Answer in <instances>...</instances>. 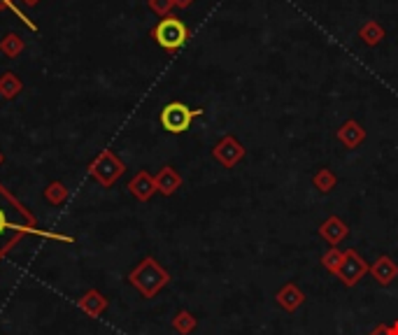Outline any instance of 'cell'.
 I'll return each instance as SVG.
<instances>
[{
    "label": "cell",
    "mask_w": 398,
    "mask_h": 335,
    "mask_svg": "<svg viewBox=\"0 0 398 335\" xmlns=\"http://www.w3.org/2000/svg\"><path fill=\"white\" fill-rule=\"evenodd\" d=\"M368 335H394L392 324H379V326H375V329L370 331Z\"/></svg>",
    "instance_id": "obj_19"
},
{
    "label": "cell",
    "mask_w": 398,
    "mask_h": 335,
    "mask_svg": "<svg viewBox=\"0 0 398 335\" xmlns=\"http://www.w3.org/2000/svg\"><path fill=\"white\" fill-rule=\"evenodd\" d=\"M392 331H394V335H398V319H396V321L392 324Z\"/></svg>",
    "instance_id": "obj_20"
},
{
    "label": "cell",
    "mask_w": 398,
    "mask_h": 335,
    "mask_svg": "<svg viewBox=\"0 0 398 335\" xmlns=\"http://www.w3.org/2000/svg\"><path fill=\"white\" fill-rule=\"evenodd\" d=\"M172 329H175L179 335H189L198 329V319L189 310H179L175 317H172Z\"/></svg>",
    "instance_id": "obj_15"
},
{
    "label": "cell",
    "mask_w": 398,
    "mask_h": 335,
    "mask_svg": "<svg viewBox=\"0 0 398 335\" xmlns=\"http://www.w3.org/2000/svg\"><path fill=\"white\" fill-rule=\"evenodd\" d=\"M212 154H214V159H217V161L221 163V166L233 168L242 156H245V149H242V144L236 140V137L226 135V137H224V140L217 144V147L212 149Z\"/></svg>",
    "instance_id": "obj_8"
},
{
    "label": "cell",
    "mask_w": 398,
    "mask_h": 335,
    "mask_svg": "<svg viewBox=\"0 0 398 335\" xmlns=\"http://www.w3.org/2000/svg\"><path fill=\"white\" fill-rule=\"evenodd\" d=\"M201 115V110H192L184 102H168L166 107L161 110V126L166 128L168 133L172 135H179L189 131V126H192L194 117Z\"/></svg>",
    "instance_id": "obj_4"
},
{
    "label": "cell",
    "mask_w": 398,
    "mask_h": 335,
    "mask_svg": "<svg viewBox=\"0 0 398 335\" xmlns=\"http://www.w3.org/2000/svg\"><path fill=\"white\" fill-rule=\"evenodd\" d=\"M108 305H110V300L103 296L98 289H89L80 300H77V307H80L86 317H91V319H96V317L105 312Z\"/></svg>",
    "instance_id": "obj_11"
},
{
    "label": "cell",
    "mask_w": 398,
    "mask_h": 335,
    "mask_svg": "<svg viewBox=\"0 0 398 335\" xmlns=\"http://www.w3.org/2000/svg\"><path fill=\"white\" fill-rule=\"evenodd\" d=\"M28 233H38L49 240H61V243H75L73 238L38 230V219L0 186V261H3V256L10 252L16 243H21Z\"/></svg>",
    "instance_id": "obj_1"
},
{
    "label": "cell",
    "mask_w": 398,
    "mask_h": 335,
    "mask_svg": "<svg viewBox=\"0 0 398 335\" xmlns=\"http://www.w3.org/2000/svg\"><path fill=\"white\" fill-rule=\"evenodd\" d=\"M368 275L377 282L379 287H389L394 280H398V263L392 259V256L382 254V256H377L373 263H370Z\"/></svg>",
    "instance_id": "obj_6"
},
{
    "label": "cell",
    "mask_w": 398,
    "mask_h": 335,
    "mask_svg": "<svg viewBox=\"0 0 398 335\" xmlns=\"http://www.w3.org/2000/svg\"><path fill=\"white\" fill-rule=\"evenodd\" d=\"M347 235H350V226L340 217H335V214L319 223V238L331 247H338L342 240H347Z\"/></svg>",
    "instance_id": "obj_7"
},
{
    "label": "cell",
    "mask_w": 398,
    "mask_h": 335,
    "mask_svg": "<svg viewBox=\"0 0 398 335\" xmlns=\"http://www.w3.org/2000/svg\"><path fill=\"white\" fill-rule=\"evenodd\" d=\"M275 303L287 314H293L296 310H300L303 303H305V294L298 289V285H293V282H287L278 294H275Z\"/></svg>",
    "instance_id": "obj_9"
},
{
    "label": "cell",
    "mask_w": 398,
    "mask_h": 335,
    "mask_svg": "<svg viewBox=\"0 0 398 335\" xmlns=\"http://www.w3.org/2000/svg\"><path fill=\"white\" fill-rule=\"evenodd\" d=\"M315 186H317L322 193H331L333 186H335V175H333L328 168H322V170H319V173L315 175Z\"/></svg>",
    "instance_id": "obj_17"
},
{
    "label": "cell",
    "mask_w": 398,
    "mask_h": 335,
    "mask_svg": "<svg viewBox=\"0 0 398 335\" xmlns=\"http://www.w3.org/2000/svg\"><path fill=\"white\" fill-rule=\"evenodd\" d=\"M368 270H370V263L363 259L357 249H345V259H342L340 270L335 272V277L340 280L342 287L352 289V287H357L363 277H366Z\"/></svg>",
    "instance_id": "obj_5"
},
{
    "label": "cell",
    "mask_w": 398,
    "mask_h": 335,
    "mask_svg": "<svg viewBox=\"0 0 398 335\" xmlns=\"http://www.w3.org/2000/svg\"><path fill=\"white\" fill-rule=\"evenodd\" d=\"M128 282H131L145 298H154L170 285V272L163 268L154 256H145V259L128 272Z\"/></svg>",
    "instance_id": "obj_2"
},
{
    "label": "cell",
    "mask_w": 398,
    "mask_h": 335,
    "mask_svg": "<svg viewBox=\"0 0 398 335\" xmlns=\"http://www.w3.org/2000/svg\"><path fill=\"white\" fill-rule=\"evenodd\" d=\"M47 201L54 203V205L63 203L66 201V188H63V184H58V182L49 184V188H47Z\"/></svg>",
    "instance_id": "obj_18"
},
{
    "label": "cell",
    "mask_w": 398,
    "mask_h": 335,
    "mask_svg": "<svg viewBox=\"0 0 398 335\" xmlns=\"http://www.w3.org/2000/svg\"><path fill=\"white\" fill-rule=\"evenodd\" d=\"M157 45L163 47L166 51H177L184 42L189 40V28L184 21L177 19V16H166L157 23V28L152 31Z\"/></svg>",
    "instance_id": "obj_3"
},
{
    "label": "cell",
    "mask_w": 398,
    "mask_h": 335,
    "mask_svg": "<svg viewBox=\"0 0 398 335\" xmlns=\"http://www.w3.org/2000/svg\"><path fill=\"white\" fill-rule=\"evenodd\" d=\"M154 182H157V191H161L163 196H172L179 188L182 179H179V175L172 168H163Z\"/></svg>",
    "instance_id": "obj_14"
},
{
    "label": "cell",
    "mask_w": 398,
    "mask_h": 335,
    "mask_svg": "<svg viewBox=\"0 0 398 335\" xmlns=\"http://www.w3.org/2000/svg\"><path fill=\"white\" fill-rule=\"evenodd\" d=\"M154 191H157V182L147 175V173H140L133 182H131V193L135 196L137 201H150Z\"/></svg>",
    "instance_id": "obj_13"
},
{
    "label": "cell",
    "mask_w": 398,
    "mask_h": 335,
    "mask_svg": "<svg viewBox=\"0 0 398 335\" xmlns=\"http://www.w3.org/2000/svg\"><path fill=\"white\" fill-rule=\"evenodd\" d=\"M342 259H345V252H340L338 247H331L328 252L322 254V259H319V261H322V268H324V270H328L331 275H335V272L340 270Z\"/></svg>",
    "instance_id": "obj_16"
},
{
    "label": "cell",
    "mask_w": 398,
    "mask_h": 335,
    "mask_svg": "<svg viewBox=\"0 0 398 335\" xmlns=\"http://www.w3.org/2000/svg\"><path fill=\"white\" fill-rule=\"evenodd\" d=\"M338 137H340V142L345 144V147H359V144L366 140V131L357 124V122H347L345 126H340V131H338Z\"/></svg>",
    "instance_id": "obj_12"
},
{
    "label": "cell",
    "mask_w": 398,
    "mask_h": 335,
    "mask_svg": "<svg viewBox=\"0 0 398 335\" xmlns=\"http://www.w3.org/2000/svg\"><path fill=\"white\" fill-rule=\"evenodd\" d=\"M121 170L124 168H121V163L112 156V154H103V156L91 166V173L96 175L100 179V184H105V186L115 182V179L121 175Z\"/></svg>",
    "instance_id": "obj_10"
}]
</instances>
